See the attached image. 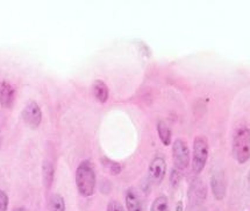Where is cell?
<instances>
[{
	"instance_id": "obj_2",
	"label": "cell",
	"mask_w": 250,
	"mask_h": 211,
	"mask_svg": "<svg viewBox=\"0 0 250 211\" xmlns=\"http://www.w3.org/2000/svg\"><path fill=\"white\" fill-rule=\"evenodd\" d=\"M233 155L240 164L250 160V128L241 127L234 134Z\"/></svg>"
},
{
	"instance_id": "obj_17",
	"label": "cell",
	"mask_w": 250,
	"mask_h": 211,
	"mask_svg": "<svg viewBox=\"0 0 250 211\" xmlns=\"http://www.w3.org/2000/svg\"><path fill=\"white\" fill-rule=\"evenodd\" d=\"M106 211H125L123 204L117 200H111L108 202Z\"/></svg>"
},
{
	"instance_id": "obj_8",
	"label": "cell",
	"mask_w": 250,
	"mask_h": 211,
	"mask_svg": "<svg viewBox=\"0 0 250 211\" xmlns=\"http://www.w3.org/2000/svg\"><path fill=\"white\" fill-rule=\"evenodd\" d=\"M15 98V89L8 82H0V105L4 109H11Z\"/></svg>"
},
{
	"instance_id": "obj_18",
	"label": "cell",
	"mask_w": 250,
	"mask_h": 211,
	"mask_svg": "<svg viewBox=\"0 0 250 211\" xmlns=\"http://www.w3.org/2000/svg\"><path fill=\"white\" fill-rule=\"evenodd\" d=\"M8 208V196L5 191L0 189V211H7Z\"/></svg>"
},
{
	"instance_id": "obj_13",
	"label": "cell",
	"mask_w": 250,
	"mask_h": 211,
	"mask_svg": "<svg viewBox=\"0 0 250 211\" xmlns=\"http://www.w3.org/2000/svg\"><path fill=\"white\" fill-rule=\"evenodd\" d=\"M48 211H65V201L62 195L53 194L48 203Z\"/></svg>"
},
{
	"instance_id": "obj_16",
	"label": "cell",
	"mask_w": 250,
	"mask_h": 211,
	"mask_svg": "<svg viewBox=\"0 0 250 211\" xmlns=\"http://www.w3.org/2000/svg\"><path fill=\"white\" fill-rule=\"evenodd\" d=\"M182 181V173L181 170L177 169V168H173L170 173V182L173 187H177Z\"/></svg>"
},
{
	"instance_id": "obj_11",
	"label": "cell",
	"mask_w": 250,
	"mask_h": 211,
	"mask_svg": "<svg viewBox=\"0 0 250 211\" xmlns=\"http://www.w3.org/2000/svg\"><path fill=\"white\" fill-rule=\"evenodd\" d=\"M54 175H55V169L53 164L49 160L43 161L42 164V177H43V185L47 189H49L54 181Z\"/></svg>"
},
{
	"instance_id": "obj_3",
	"label": "cell",
	"mask_w": 250,
	"mask_h": 211,
	"mask_svg": "<svg viewBox=\"0 0 250 211\" xmlns=\"http://www.w3.org/2000/svg\"><path fill=\"white\" fill-rule=\"evenodd\" d=\"M209 146L206 138L196 137L193 140V152H192V169L194 174H200L205 168L208 160Z\"/></svg>"
},
{
	"instance_id": "obj_14",
	"label": "cell",
	"mask_w": 250,
	"mask_h": 211,
	"mask_svg": "<svg viewBox=\"0 0 250 211\" xmlns=\"http://www.w3.org/2000/svg\"><path fill=\"white\" fill-rule=\"evenodd\" d=\"M150 211H170L169 207V200L164 195L156 197L152 202Z\"/></svg>"
},
{
	"instance_id": "obj_7",
	"label": "cell",
	"mask_w": 250,
	"mask_h": 211,
	"mask_svg": "<svg viewBox=\"0 0 250 211\" xmlns=\"http://www.w3.org/2000/svg\"><path fill=\"white\" fill-rule=\"evenodd\" d=\"M211 187L214 197L218 201H222L226 196L227 190V183L222 172H214L211 177Z\"/></svg>"
},
{
	"instance_id": "obj_1",
	"label": "cell",
	"mask_w": 250,
	"mask_h": 211,
	"mask_svg": "<svg viewBox=\"0 0 250 211\" xmlns=\"http://www.w3.org/2000/svg\"><path fill=\"white\" fill-rule=\"evenodd\" d=\"M97 177L94 168L88 160L82 161L76 169V186L83 197H90L94 194Z\"/></svg>"
},
{
	"instance_id": "obj_19",
	"label": "cell",
	"mask_w": 250,
	"mask_h": 211,
	"mask_svg": "<svg viewBox=\"0 0 250 211\" xmlns=\"http://www.w3.org/2000/svg\"><path fill=\"white\" fill-rule=\"evenodd\" d=\"M13 211H27L23 207H19V208H15Z\"/></svg>"
},
{
	"instance_id": "obj_5",
	"label": "cell",
	"mask_w": 250,
	"mask_h": 211,
	"mask_svg": "<svg viewBox=\"0 0 250 211\" xmlns=\"http://www.w3.org/2000/svg\"><path fill=\"white\" fill-rule=\"evenodd\" d=\"M167 174V162L163 157L157 155L152 159L148 168L149 180L154 185H161Z\"/></svg>"
},
{
	"instance_id": "obj_15",
	"label": "cell",
	"mask_w": 250,
	"mask_h": 211,
	"mask_svg": "<svg viewBox=\"0 0 250 211\" xmlns=\"http://www.w3.org/2000/svg\"><path fill=\"white\" fill-rule=\"evenodd\" d=\"M103 162H104V166L108 168V170L112 173V175H118V174H120L121 166L118 164V162L108 160V159H103Z\"/></svg>"
},
{
	"instance_id": "obj_20",
	"label": "cell",
	"mask_w": 250,
	"mask_h": 211,
	"mask_svg": "<svg viewBox=\"0 0 250 211\" xmlns=\"http://www.w3.org/2000/svg\"><path fill=\"white\" fill-rule=\"evenodd\" d=\"M1 141H2V137H1V132H0V146H1Z\"/></svg>"
},
{
	"instance_id": "obj_6",
	"label": "cell",
	"mask_w": 250,
	"mask_h": 211,
	"mask_svg": "<svg viewBox=\"0 0 250 211\" xmlns=\"http://www.w3.org/2000/svg\"><path fill=\"white\" fill-rule=\"evenodd\" d=\"M21 116H22L23 121L33 128L39 127L42 121V111L41 109H40L39 104L34 102V100L29 102L25 108H23L22 112H21Z\"/></svg>"
},
{
	"instance_id": "obj_12",
	"label": "cell",
	"mask_w": 250,
	"mask_h": 211,
	"mask_svg": "<svg viewBox=\"0 0 250 211\" xmlns=\"http://www.w3.org/2000/svg\"><path fill=\"white\" fill-rule=\"evenodd\" d=\"M157 133L158 137H160L161 141L164 146H169L171 143V138H172V133L170 127L167 126V124L166 121L161 120L157 123Z\"/></svg>"
},
{
	"instance_id": "obj_21",
	"label": "cell",
	"mask_w": 250,
	"mask_h": 211,
	"mask_svg": "<svg viewBox=\"0 0 250 211\" xmlns=\"http://www.w3.org/2000/svg\"><path fill=\"white\" fill-rule=\"evenodd\" d=\"M248 180H249V182H250V172H249V175H248Z\"/></svg>"
},
{
	"instance_id": "obj_4",
	"label": "cell",
	"mask_w": 250,
	"mask_h": 211,
	"mask_svg": "<svg viewBox=\"0 0 250 211\" xmlns=\"http://www.w3.org/2000/svg\"><path fill=\"white\" fill-rule=\"evenodd\" d=\"M172 160L175 168L182 170L188 168L190 164V151L187 142L182 139H176L172 143Z\"/></svg>"
},
{
	"instance_id": "obj_10",
	"label": "cell",
	"mask_w": 250,
	"mask_h": 211,
	"mask_svg": "<svg viewBox=\"0 0 250 211\" xmlns=\"http://www.w3.org/2000/svg\"><path fill=\"white\" fill-rule=\"evenodd\" d=\"M92 93L94 98L100 103H106L109 96V90L106 83L102 79H96L92 84Z\"/></svg>"
},
{
	"instance_id": "obj_9",
	"label": "cell",
	"mask_w": 250,
	"mask_h": 211,
	"mask_svg": "<svg viewBox=\"0 0 250 211\" xmlns=\"http://www.w3.org/2000/svg\"><path fill=\"white\" fill-rule=\"evenodd\" d=\"M125 202L128 211H142V200L134 188H129L125 195Z\"/></svg>"
}]
</instances>
